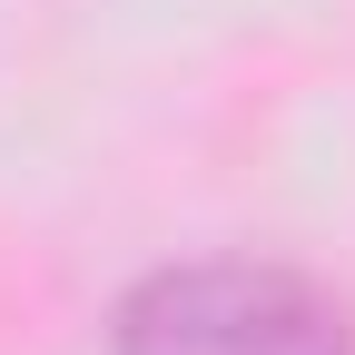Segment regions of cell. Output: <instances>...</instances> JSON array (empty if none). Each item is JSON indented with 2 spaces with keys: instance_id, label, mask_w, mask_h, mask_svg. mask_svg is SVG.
Listing matches in <instances>:
<instances>
[{
  "instance_id": "1",
  "label": "cell",
  "mask_w": 355,
  "mask_h": 355,
  "mask_svg": "<svg viewBox=\"0 0 355 355\" xmlns=\"http://www.w3.org/2000/svg\"><path fill=\"white\" fill-rule=\"evenodd\" d=\"M119 355H355L345 306L306 286L296 266L217 257V266H168L128 296Z\"/></svg>"
}]
</instances>
